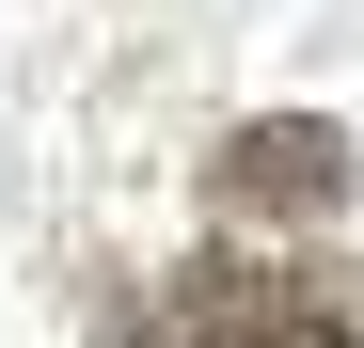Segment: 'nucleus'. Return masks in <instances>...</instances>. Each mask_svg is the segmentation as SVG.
<instances>
[{
    "label": "nucleus",
    "mask_w": 364,
    "mask_h": 348,
    "mask_svg": "<svg viewBox=\"0 0 364 348\" xmlns=\"http://www.w3.org/2000/svg\"><path fill=\"white\" fill-rule=\"evenodd\" d=\"M127 348H364V317H348L333 269L206 238L191 269H159L143 301H127Z\"/></svg>",
    "instance_id": "nucleus-1"
},
{
    "label": "nucleus",
    "mask_w": 364,
    "mask_h": 348,
    "mask_svg": "<svg viewBox=\"0 0 364 348\" xmlns=\"http://www.w3.org/2000/svg\"><path fill=\"white\" fill-rule=\"evenodd\" d=\"M364 190V158H348V127L333 111H254V127H222V158H206V222L237 238V222H333Z\"/></svg>",
    "instance_id": "nucleus-2"
}]
</instances>
